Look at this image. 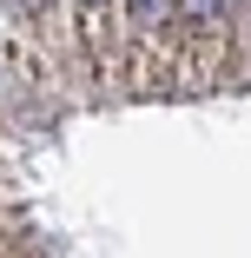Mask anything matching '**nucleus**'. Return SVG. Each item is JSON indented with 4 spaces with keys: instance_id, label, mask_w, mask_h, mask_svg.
<instances>
[{
    "instance_id": "nucleus-1",
    "label": "nucleus",
    "mask_w": 251,
    "mask_h": 258,
    "mask_svg": "<svg viewBox=\"0 0 251 258\" xmlns=\"http://www.w3.org/2000/svg\"><path fill=\"white\" fill-rule=\"evenodd\" d=\"M79 14V40H86V60L106 73L119 60V33H126V0H73Z\"/></svg>"
},
{
    "instance_id": "nucleus-2",
    "label": "nucleus",
    "mask_w": 251,
    "mask_h": 258,
    "mask_svg": "<svg viewBox=\"0 0 251 258\" xmlns=\"http://www.w3.org/2000/svg\"><path fill=\"white\" fill-rule=\"evenodd\" d=\"M172 14H179V27H185V40L198 53H212L231 33V0H172Z\"/></svg>"
},
{
    "instance_id": "nucleus-3",
    "label": "nucleus",
    "mask_w": 251,
    "mask_h": 258,
    "mask_svg": "<svg viewBox=\"0 0 251 258\" xmlns=\"http://www.w3.org/2000/svg\"><path fill=\"white\" fill-rule=\"evenodd\" d=\"M172 27V0H126V33L139 46V60L159 46V33Z\"/></svg>"
}]
</instances>
